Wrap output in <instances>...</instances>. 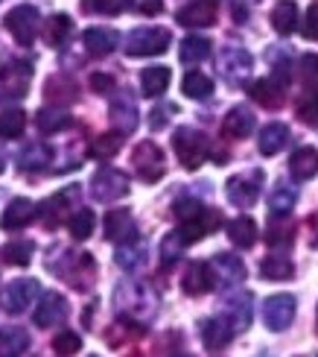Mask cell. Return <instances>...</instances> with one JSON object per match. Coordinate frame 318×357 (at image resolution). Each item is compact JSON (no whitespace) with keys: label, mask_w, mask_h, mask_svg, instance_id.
<instances>
[{"label":"cell","mask_w":318,"mask_h":357,"mask_svg":"<svg viewBox=\"0 0 318 357\" xmlns=\"http://www.w3.org/2000/svg\"><path fill=\"white\" fill-rule=\"evenodd\" d=\"M114 302H117V310H123L126 317L138 319V322L152 317L155 305H158L155 293L149 290L146 284H138V281H126V284H120L114 290Z\"/></svg>","instance_id":"1"},{"label":"cell","mask_w":318,"mask_h":357,"mask_svg":"<svg viewBox=\"0 0 318 357\" xmlns=\"http://www.w3.org/2000/svg\"><path fill=\"white\" fill-rule=\"evenodd\" d=\"M173 150H175L178 161L187 170H196V167H202L205 158L210 155V141L202 135L199 129L181 126V129H175V135H173Z\"/></svg>","instance_id":"2"},{"label":"cell","mask_w":318,"mask_h":357,"mask_svg":"<svg viewBox=\"0 0 318 357\" xmlns=\"http://www.w3.org/2000/svg\"><path fill=\"white\" fill-rule=\"evenodd\" d=\"M170 29H161V26H141V29H132L126 36V53L129 56H161L166 47H170Z\"/></svg>","instance_id":"3"},{"label":"cell","mask_w":318,"mask_h":357,"mask_svg":"<svg viewBox=\"0 0 318 357\" xmlns=\"http://www.w3.org/2000/svg\"><path fill=\"white\" fill-rule=\"evenodd\" d=\"M47 270H53L56 275H62L70 287L77 290H88L90 281L97 275V264L90 255H65V264H47Z\"/></svg>","instance_id":"4"},{"label":"cell","mask_w":318,"mask_h":357,"mask_svg":"<svg viewBox=\"0 0 318 357\" xmlns=\"http://www.w3.org/2000/svg\"><path fill=\"white\" fill-rule=\"evenodd\" d=\"M132 165H134V170H138V176L143 178V182H149V185L161 182V176L166 173L164 153H161V146L152 144V141H141L138 146H134Z\"/></svg>","instance_id":"5"},{"label":"cell","mask_w":318,"mask_h":357,"mask_svg":"<svg viewBox=\"0 0 318 357\" xmlns=\"http://www.w3.org/2000/svg\"><path fill=\"white\" fill-rule=\"evenodd\" d=\"M129 193V176L114 167H102L90 178V197L100 202H114Z\"/></svg>","instance_id":"6"},{"label":"cell","mask_w":318,"mask_h":357,"mask_svg":"<svg viewBox=\"0 0 318 357\" xmlns=\"http://www.w3.org/2000/svg\"><path fill=\"white\" fill-rule=\"evenodd\" d=\"M38 9L35 6H15L9 15H6V29L12 33V38L21 44V47H29L38 36Z\"/></svg>","instance_id":"7"},{"label":"cell","mask_w":318,"mask_h":357,"mask_svg":"<svg viewBox=\"0 0 318 357\" xmlns=\"http://www.w3.org/2000/svg\"><path fill=\"white\" fill-rule=\"evenodd\" d=\"M260 185H263V170H251L242 176H231L228 185H225V193H228L231 205L237 208H251L260 197Z\"/></svg>","instance_id":"8"},{"label":"cell","mask_w":318,"mask_h":357,"mask_svg":"<svg viewBox=\"0 0 318 357\" xmlns=\"http://www.w3.org/2000/svg\"><path fill=\"white\" fill-rule=\"evenodd\" d=\"M295 319V296L278 293L263 302V322L269 331H286Z\"/></svg>","instance_id":"9"},{"label":"cell","mask_w":318,"mask_h":357,"mask_svg":"<svg viewBox=\"0 0 318 357\" xmlns=\"http://www.w3.org/2000/svg\"><path fill=\"white\" fill-rule=\"evenodd\" d=\"M286 82H289L286 68H275V73H271L269 79H260V82H254L248 88L251 100L260 102V106H266V109H278L283 102V97H286Z\"/></svg>","instance_id":"10"},{"label":"cell","mask_w":318,"mask_h":357,"mask_svg":"<svg viewBox=\"0 0 318 357\" xmlns=\"http://www.w3.org/2000/svg\"><path fill=\"white\" fill-rule=\"evenodd\" d=\"M29 79H33V65L12 62L0 70V100H21L26 97Z\"/></svg>","instance_id":"11"},{"label":"cell","mask_w":318,"mask_h":357,"mask_svg":"<svg viewBox=\"0 0 318 357\" xmlns=\"http://www.w3.org/2000/svg\"><path fill=\"white\" fill-rule=\"evenodd\" d=\"M219 226H222L219 211H214V208H205L202 214H196L190 220H181V226L175 231H178L181 241H184V246H190V243H199L205 234H210V231L219 229Z\"/></svg>","instance_id":"12"},{"label":"cell","mask_w":318,"mask_h":357,"mask_svg":"<svg viewBox=\"0 0 318 357\" xmlns=\"http://www.w3.org/2000/svg\"><path fill=\"white\" fill-rule=\"evenodd\" d=\"M251 53L242 50V47H225L219 53V70L228 85H239L242 79L251 73Z\"/></svg>","instance_id":"13"},{"label":"cell","mask_w":318,"mask_h":357,"mask_svg":"<svg viewBox=\"0 0 318 357\" xmlns=\"http://www.w3.org/2000/svg\"><path fill=\"white\" fill-rule=\"evenodd\" d=\"M77 199H79V188H77V185L65 188L62 193H56L53 199H47V202L41 205V222H44L47 229H56L58 222H62V220L73 211V202H77Z\"/></svg>","instance_id":"14"},{"label":"cell","mask_w":318,"mask_h":357,"mask_svg":"<svg viewBox=\"0 0 318 357\" xmlns=\"http://www.w3.org/2000/svg\"><path fill=\"white\" fill-rule=\"evenodd\" d=\"M38 296V281L35 278H18L3 290V307L9 314H24V310L35 302Z\"/></svg>","instance_id":"15"},{"label":"cell","mask_w":318,"mask_h":357,"mask_svg":"<svg viewBox=\"0 0 318 357\" xmlns=\"http://www.w3.org/2000/svg\"><path fill=\"white\" fill-rule=\"evenodd\" d=\"M210 270H214V281L219 287H234L246 278V264L228 255V252H219V255L210 258Z\"/></svg>","instance_id":"16"},{"label":"cell","mask_w":318,"mask_h":357,"mask_svg":"<svg viewBox=\"0 0 318 357\" xmlns=\"http://www.w3.org/2000/svg\"><path fill=\"white\" fill-rule=\"evenodd\" d=\"M65 319H67V302H65V296L47 293L41 299L38 310H35V325H38V328H56V325H62Z\"/></svg>","instance_id":"17"},{"label":"cell","mask_w":318,"mask_h":357,"mask_svg":"<svg viewBox=\"0 0 318 357\" xmlns=\"http://www.w3.org/2000/svg\"><path fill=\"white\" fill-rule=\"evenodd\" d=\"M222 319L231 322L234 331H246L251 325V293H234L225 299Z\"/></svg>","instance_id":"18"},{"label":"cell","mask_w":318,"mask_h":357,"mask_svg":"<svg viewBox=\"0 0 318 357\" xmlns=\"http://www.w3.org/2000/svg\"><path fill=\"white\" fill-rule=\"evenodd\" d=\"M216 0H196V3L184 6V9H178L175 15V21L181 26H210L216 21Z\"/></svg>","instance_id":"19"},{"label":"cell","mask_w":318,"mask_h":357,"mask_svg":"<svg viewBox=\"0 0 318 357\" xmlns=\"http://www.w3.org/2000/svg\"><path fill=\"white\" fill-rule=\"evenodd\" d=\"M214 284H216V281H214V270H210V261H193L187 266L184 284H181V287H184L187 296H202Z\"/></svg>","instance_id":"20"},{"label":"cell","mask_w":318,"mask_h":357,"mask_svg":"<svg viewBox=\"0 0 318 357\" xmlns=\"http://www.w3.org/2000/svg\"><path fill=\"white\" fill-rule=\"evenodd\" d=\"M234 328H231V322L228 319H222V317H216V319H205L202 322V343L210 349V351H219V349H225L234 340Z\"/></svg>","instance_id":"21"},{"label":"cell","mask_w":318,"mask_h":357,"mask_svg":"<svg viewBox=\"0 0 318 357\" xmlns=\"http://www.w3.org/2000/svg\"><path fill=\"white\" fill-rule=\"evenodd\" d=\"M134 234H138V226H134V220H132L129 211H123V208L109 211V217H105V237H109V241L132 243Z\"/></svg>","instance_id":"22"},{"label":"cell","mask_w":318,"mask_h":357,"mask_svg":"<svg viewBox=\"0 0 318 357\" xmlns=\"http://www.w3.org/2000/svg\"><path fill=\"white\" fill-rule=\"evenodd\" d=\"M33 217H35V205H33V202H29V199H12V202L6 205L3 217H0V229L18 231V229H24Z\"/></svg>","instance_id":"23"},{"label":"cell","mask_w":318,"mask_h":357,"mask_svg":"<svg viewBox=\"0 0 318 357\" xmlns=\"http://www.w3.org/2000/svg\"><path fill=\"white\" fill-rule=\"evenodd\" d=\"M82 41H85V47H88V53H90V56H109V53L117 47L120 36L114 33V29H105V26H90V29H85Z\"/></svg>","instance_id":"24"},{"label":"cell","mask_w":318,"mask_h":357,"mask_svg":"<svg viewBox=\"0 0 318 357\" xmlns=\"http://www.w3.org/2000/svg\"><path fill=\"white\" fill-rule=\"evenodd\" d=\"M286 141H289V126L283 123H269L260 129V138H257V150H260L263 155H278Z\"/></svg>","instance_id":"25"},{"label":"cell","mask_w":318,"mask_h":357,"mask_svg":"<svg viewBox=\"0 0 318 357\" xmlns=\"http://www.w3.org/2000/svg\"><path fill=\"white\" fill-rule=\"evenodd\" d=\"M111 121L120 126V132H134L138 129V106H134V100L129 94H120L114 97L111 102Z\"/></svg>","instance_id":"26"},{"label":"cell","mask_w":318,"mask_h":357,"mask_svg":"<svg viewBox=\"0 0 318 357\" xmlns=\"http://www.w3.org/2000/svg\"><path fill=\"white\" fill-rule=\"evenodd\" d=\"M289 173L298 178V182H307L318 173V150L312 146H301V150L292 153L289 158Z\"/></svg>","instance_id":"27"},{"label":"cell","mask_w":318,"mask_h":357,"mask_svg":"<svg viewBox=\"0 0 318 357\" xmlns=\"http://www.w3.org/2000/svg\"><path fill=\"white\" fill-rule=\"evenodd\" d=\"M251 129H254V114L246 106L231 109L228 117H225V123H222L225 138H246V135H251Z\"/></svg>","instance_id":"28"},{"label":"cell","mask_w":318,"mask_h":357,"mask_svg":"<svg viewBox=\"0 0 318 357\" xmlns=\"http://www.w3.org/2000/svg\"><path fill=\"white\" fill-rule=\"evenodd\" d=\"M298 24V3L295 0H278L275 9H271V26L280 36H289Z\"/></svg>","instance_id":"29"},{"label":"cell","mask_w":318,"mask_h":357,"mask_svg":"<svg viewBox=\"0 0 318 357\" xmlns=\"http://www.w3.org/2000/svg\"><path fill=\"white\" fill-rule=\"evenodd\" d=\"M44 94H47V100L53 102H73L77 100V82H73L67 73H56V77L47 79V85H44Z\"/></svg>","instance_id":"30"},{"label":"cell","mask_w":318,"mask_h":357,"mask_svg":"<svg viewBox=\"0 0 318 357\" xmlns=\"http://www.w3.org/2000/svg\"><path fill=\"white\" fill-rule=\"evenodd\" d=\"M117 266L120 270H126V273H138L141 266L146 264V246L141 241H132V243H123L117 249V255H114Z\"/></svg>","instance_id":"31"},{"label":"cell","mask_w":318,"mask_h":357,"mask_svg":"<svg viewBox=\"0 0 318 357\" xmlns=\"http://www.w3.org/2000/svg\"><path fill=\"white\" fill-rule=\"evenodd\" d=\"M50 158H53V150H50L47 144H41V141L26 144L24 150H21V155H18L24 170H44V167L50 165Z\"/></svg>","instance_id":"32"},{"label":"cell","mask_w":318,"mask_h":357,"mask_svg":"<svg viewBox=\"0 0 318 357\" xmlns=\"http://www.w3.org/2000/svg\"><path fill=\"white\" fill-rule=\"evenodd\" d=\"M166 85H170V68L155 65V68H146L141 73V88H143L146 97H161L166 91Z\"/></svg>","instance_id":"33"},{"label":"cell","mask_w":318,"mask_h":357,"mask_svg":"<svg viewBox=\"0 0 318 357\" xmlns=\"http://www.w3.org/2000/svg\"><path fill=\"white\" fill-rule=\"evenodd\" d=\"M228 237L231 243L239 249H251L257 243V222L251 217H237L231 226H228Z\"/></svg>","instance_id":"34"},{"label":"cell","mask_w":318,"mask_h":357,"mask_svg":"<svg viewBox=\"0 0 318 357\" xmlns=\"http://www.w3.org/2000/svg\"><path fill=\"white\" fill-rule=\"evenodd\" d=\"M26 349H29V334L24 328L0 331V357H21Z\"/></svg>","instance_id":"35"},{"label":"cell","mask_w":318,"mask_h":357,"mask_svg":"<svg viewBox=\"0 0 318 357\" xmlns=\"http://www.w3.org/2000/svg\"><path fill=\"white\" fill-rule=\"evenodd\" d=\"M181 91H184L190 100H207L214 94V79L202 70H190L184 77V82H181Z\"/></svg>","instance_id":"36"},{"label":"cell","mask_w":318,"mask_h":357,"mask_svg":"<svg viewBox=\"0 0 318 357\" xmlns=\"http://www.w3.org/2000/svg\"><path fill=\"white\" fill-rule=\"evenodd\" d=\"M295 199H298V193L295 188H289L286 182H278L275 190L269 193V208H271V214L275 217H286L295 208Z\"/></svg>","instance_id":"37"},{"label":"cell","mask_w":318,"mask_h":357,"mask_svg":"<svg viewBox=\"0 0 318 357\" xmlns=\"http://www.w3.org/2000/svg\"><path fill=\"white\" fill-rule=\"evenodd\" d=\"M178 56H181V62L184 65H199L210 56V41L202 38V36H190V38L181 41Z\"/></svg>","instance_id":"38"},{"label":"cell","mask_w":318,"mask_h":357,"mask_svg":"<svg viewBox=\"0 0 318 357\" xmlns=\"http://www.w3.org/2000/svg\"><path fill=\"white\" fill-rule=\"evenodd\" d=\"M292 273H295L292 261L283 258V255H269V258H263V264H260V275H263L266 281H283V278H289Z\"/></svg>","instance_id":"39"},{"label":"cell","mask_w":318,"mask_h":357,"mask_svg":"<svg viewBox=\"0 0 318 357\" xmlns=\"http://www.w3.org/2000/svg\"><path fill=\"white\" fill-rule=\"evenodd\" d=\"M120 146H123V132H105V135H100L90 144V155L100 161H109L120 153Z\"/></svg>","instance_id":"40"},{"label":"cell","mask_w":318,"mask_h":357,"mask_svg":"<svg viewBox=\"0 0 318 357\" xmlns=\"http://www.w3.org/2000/svg\"><path fill=\"white\" fill-rule=\"evenodd\" d=\"M94 226H97V217H94V211H88V208H79V211L67 220L73 241H88V237L94 234Z\"/></svg>","instance_id":"41"},{"label":"cell","mask_w":318,"mask_h":357,"mask_svg":"<svg viewBox=\"0 0 318 357\" xmlns=\"http://www.w3.org/2000/svg\"><path fill=\"white\" fill-rule=\"evenodd\" d=\"M143 334V325L141 322H117L109 328V334H105V340H109V346L120 349V346H126L132 343V340H138Z\"/></svg>","instance_id":"42"},{"label":"cell","mask_w":318,"mask_h":357,"mask_svg":"<svg viewBox=\"0 0 318 357\" xmlns=\"http://www.w3.org/2000/svg\"><path fill=\"white\" fill-rule=\"evenodd\" d=\"M35 123L41 129V135H56V132H62L70 126V117L65 112H58V109H41L38 117H35Z\"/></svg>","instance_id":"43"},{"label":"cell","mask_w":318,"mask_h":357,"mask_svg":"<svg viewBox=\"0 0 318 357\" xmlns=\"http://www.w3.org/2000/svg\"><path fill=\"white\" fill-rule=\"evenodd\" d=\"M24 129H26V114L24 112L9 109V112L0 114V138L15 141V138L24 135Z\"/></svg>","instance_id":"44"},{"label":"cell","mask_w":318,"mask_h":357,"mask_svg":"<svg viewBox=\"0 0 318 357\" xmlns=\"http://www.w3.org/2000/svg\"><path fill=\"white\" fill-rule=\"evenodd\" d=\"M33 241H15V243H6L3 246V261L12 264V266H26L33 261Z\"/></svg>","instance_id":"45"},{"label":"cell","mask_w":318,"mask_h":357,"mask_svg":"<svg viewBox=\"0 0 318 357\" xmlns=\"http://www.w3.org/2000/svg\"><path fill=\"white\" fill-rule=\"evenodd\" d=\"M67 36H70V18H67V15H53L47 29H44V38H47V44H50V47H62Z\"/></svg>","instance_id":"46"},{"label":"cell","mask_w":318,"mask_h":357,"mask_svg":"<svg viewBox=\"0 0 318 357\" xmlns=\"http://www.w3.org/2000/svg\"><path fill=\"white\" fill-rule=\"evenodd\" d=\"M82 9L90 15H120L126 9V0H82Z\"/></svg>","instance_id":"47"},{"label":"cell","mask_w":318,"mask_h":357,"mask_svg":"<svg viewBox=\"0 0 318 357\" xmlns=\"http://www.w3.org/2000/svg\"><path fill=\"white\" fill-rule=\"evenodd\" d=\"M301 82H304L307 91H315L318 88V56L315 53H307L301 59Z\"/></svg>","instance_id":"48"},{"label":"cell","mask_w":318,"mask_h":357,"mask_svg":"<svg viewBox=\"0 0 318 357\" xmlns=\"http://www.w3.org/2000/svg\"><path fill=\"white\" fill-rule=\"evenodd\" d=\"M53 349H56L58 354H62V357L77 354V351L82 349V337H79V334H73V331H62V334H56Z\"/></svg>","instance_id":"49"},{"label":"cell","mask_w":318,"mask_h":357,"mask_svg":"<svg viewBox=\"0 0 318 357\" xmlns=\"http://www.w3.org/2000/svg\"><path fill=\"white\" fill-rule=\"evenodd\" d=\"M181 249H184V241L178 237V231L166 234V241L161 243V258H164V264H166V266L175 264V261H178V255H181Z\"/></svg>","instance_id":"50"},{"label":"cell","mask_w":318,"mask_h":357,"mask_svg":"<svg viewBox=\"0 0 318 357\" xmlns=\"http://www.w3.org/2000/svg\"><path fill=\"white\" fill-rule=\"evenodd\" d=\"M301 36L310 38V41L318 38V0L307 9V15H304V24H301Z\"/></svg>","instance_id":"51"},{"label":"cell","mask_w":318,"mask_h":357,"mask_svg":"<svg viewBox=\"0 0 318 357\" xmlns=\"http://www.w3.org/2000/svg\"><path fill=\"white\" fill-rule=\"evenodd\" d=\"M298 117L304 123H315L318 121V94H307V100L298 106Z\"/></svg>","instance_id":"52"},{"label":"cell","mask_w":318,"mask_h":357,"mask_svg":"<svg viewBox=\"0 0 318 357\" xmlns=\"http://www.w3.org/2000/svg\"><path fill=\"white\" fill-rule=\"evenodd\" d=\"M173 211H175L178 220H190V217H196V214H202L205 208L196 202V199H178V202L173 205Z\"/></svg>","instance_id":"53"},{"label":"cell","mask_w":318,"mask_h":357,"mask_svg":"<svg viewBox=\"0 0 318 357\" xmlns=\"http://www.w3.org/2000/svg\"><path fill=\"white\" fill-rule=\"evenodd\" d=\"M90 88H94L97 94H109V91H114V77H109V73H94V77H90Z\"/></svg>","instance_id":"54"},{"label":"cell","mask_w":318,"mask_h":357,"mask_svg":"<svg viewBox=\"0 0 318 357\" xmlns=\"http://www.w3.org/2000/svg\"><path fill=\"white\" fill-rule=\"evenodd\" d=\"M269 246H280V243H292V229H269L266 234Z\"/></svg>","instance_id":"55"},{"label":"cell","mask_w":318,"mask_h":357,"mask_svg":"<svg viewBox=\"0 0 318 357\" xmlns=\"http://www.w3.org/2000/svg\"><path fill=\"white\" fill-rule=\"evenodd\" d=\"M175 112V106H158L152 114H149V126L152 129H164L166 126V114Z\"/></svg>","instance_id":"56"},{"label":"cell","mask_w":318,"mask_h":357,"mask_svg":"<svg viewBox=\"0 0 318 357\" xmlns=\"http://www.w3.org/2000/svg\"><path fill=\"white\" fill-rule=\"evenodd\" d=\"M138 9H141L143 15H158V12L164 9V3H161V0H141Z\"/></svg>","instance_id":"57"},{"label":"cell","mask_w":318,"mask_h":357,"mask_svg":"<svg viewBox=\"0 0 318 357\" xmlns=\"http://www.w3.org/2000/svg\"><path fill=\"white\" fill-rule=\"evenodd\" d=\"M0 173H3V158H0Z\"/></svg>","instance_id":"58"},{"label":"cell","mask_w":318,"mask_h":357,"mask_svg":"<svg viewBox=\"0 0 318 357\" xmlns=\"http://www.w3.org/2000/svg\"><path fill=\"white\" fill-rule=\"evenodd\" d=\"M315 319H318V314H315Z\"/></svg>","instance_id":"59"}]
</instances>
